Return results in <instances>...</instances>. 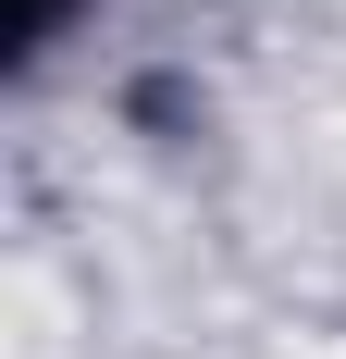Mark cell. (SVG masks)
<instances>
[{"label":"cell","mask_w":346,"mask_h":359,"mask_svg":"<svg viewBox=\"0 0 346 359\" xmlns=\"http://www.w3.org/2000/svg\"><path fill=\"white\" fill-rule=\"evenodd\" d=\"M50 25H62V0H25V50H50Z\"/></svg>","instance_id":"6da1fadb"}]
</instances>
